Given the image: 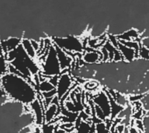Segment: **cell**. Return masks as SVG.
I'll return each mask as SVG.
<instances>
[{
    "label": "cell",
    "mask_w": 149,
    "mask_h": 133,
    "mask_svg": "<svg viewBox=\"0 0 149 133\" xmlns=\"http://www.w3.org/2000/svg\"><path fill=\"white\" fill-rule=\"evenodd\" d=\"M0 83L6 95L21 104H30L36 99V93L31 85L22 77L7 73L3 75Z\"/></svg>",
    "instance_id": "1"
},
{
    "label": "cell",
    "mask_w": 149,
    "mask_h": 133,
    "mask_svg": "<svg viewBox=\"0 0 149 133\" xmlns=\"http://www.w3.org/2000/svg\"><path fill=\"white\" fill-rule=\"evenodd\" d=\"M43 75L46 76H59L61 74L60 65L58 62L56 51L53 45L50 47L48 54L44 60L43 65Z\"/></svg>",
    "instance_id": "2"
},
{
    "label": "cell",
    "mask_w": 149,
    "mask_h": 133,
    "mask_svg": "<svg viewBox=\"0 0 149 133\" xmlns=\"http://www.w3.org/2000/svg\"><path fill=\"white\" fill-rule=\"evenodd\" d=\"M54 44L64 51H74L75 53H81L82 51L81 41L75 37H68L66 38H54Z\"/></svg>",
    "instance_id": "3"
},
{
    "label": "cell",
    "mask_w": 149,
    "mask_h": 133,
    "mask_svg": "<svg viewBox=\"0 0 149 133\" xmlns=\"http://www.w3.org/2000/svg\"><path fill=\"white\" fill-rule=\"evenodd\" d=\"M71 86H72V79L68 73L59 75V79L56 86V91L58 95L57 97L58 98L59 101L63 96L69 90L70 88L72 87Z\"/></svg>",
    "instance_id": "4"
},
{
    "label": "cell",
    "mask_w": 149,
    "mask_h": 133,
    "mask_svg": "<svg viewBox=\"0 0 149 133\" xmlns=\"http://www.w3.org/2000/svg\"><path fill=\"white\" fill-rule=\"evenodd\" d=\"M93 101L96 106H98L102 110L106 118H109L110 116V114H111L110 105H109L108 97L104 92H100L99 94H97L93 98Z\"/></svg>",
    "instance_id": "5"
},
{
    "label": "cell",
    "mask_w": 149,
    "mask_h": 133,
    "mask_svg": "<svg viewBox=\"0 0 149 133\" xmlns=\"http://www.w3.org/2000/svg\"><path fill=\"white\" fill-rule=\"evenodd\" d=\"M30 108L33 111L36 123L40 125L44 124V108L43 104L38 99H35L33 102L30 103Z\"/></svg>",
    "instance_id": "6"
},
{
    "label": "cell",
    "mask_w": 149,
    "mask_h": 133,
    "mask_svg": "<svg viewBox=\"0 0 149 133\" xmlns=\"http://www.w3.org/2000/svg\"><path fill=\"white\" fill-rule=\"evenodd\" d=\"M54 48L55 49L56 54H57V58H58V62L60 65L61 70L62 71L64 69H67L71 66V64L72 62V59L70 56L67 55L65 52L63 51L62 49L58 48L57 45L54 44Z\"/></svg>",
    "instance_id": "7"
},
{
    "label": "cell",
    "mask_w": 149,
    "mask_h": 133,
    "mask_svg": "<svg viewBox=\"0 0 149 133\" xmlns=\"http://www.w3.org/2000/svg\"><path fill=\"white\" fill-rule=\"evenodd\" d=\"M21 44V40L18 37H10L6 41H2L1 42L2 51H4L5 54L11 51H13L17 47Z\"/></svg>",
    "instance_id": "8"
},
{
    "label": "cell",
    "mask_w": 149,
    "mask_h": 133,
    "mask_svg": "<svg viewBox=\"0 0 149 133\" xmlns=\"http://www.w3.org/2000/svg\"><path fill=\"white\" fill-rule=\"evenodd\" d=\"M82 60L84 62L88 63V64L100 62H102V55H101L100 51L95 50L93 51L86 52L85 55H83Z\"/></svg>",
    "instance_id": "9"
},
{
    "label": "cell",
    "mask_w": 149,
    "mask_h": 133,
    "mask_svg": "<svg viewBox=\"0 0 149 133\" xmlns=\"http://www.w3.org/2000/svg\"><path fill=\"white\" fill-rule=\"evenodd\" d=\"M117 50L121 53L123 56V60H126L130 62H133V60L135 58V51L134 49L129 48L127 47L124 46L118 41V47H117Z\"/></svg>",
    "instance_id": "10"
},
{
    "label": "cell",
    "mask_w": 149,
    "mask_h": 133,
    "mask_svg": "<svg viewBox=\"0 0 149 133\" xmlns=\"http://www.w3.org/2000/svg\"><path fill=\"white\" fill-rule=\"evenodd\" d=\"M58 106L55 104H51L46 109L44 112V124H50L52 120H54L55 117H57L56 112L58 111Z\"/></svg>",
    "instance_id": "11"
},
{
    "label": "cell",
    "mask_w": 149,
    "mask_h": 133,
    "mask_svg": "<svg viewBox=\"0 0 149 133\" xmlns=\"http://www.w3.org/2000/svg\"><path fill=\"white\" fill-rule=\"evenodd\" d=\"M21 45L23 46L24 51H26V53L27 54V55L30 57V58H33L36 56V51H34V49L31 45L30 41L26 38H23L21 41Z\"/></svg>",
    "instance_id": "12"
},
{
    "label": "cell",
    "mask_w": 149,
    "mask_h": 133,
    "mask_svg": "<svg viewBox=\"0 0 149 133\" xmlns=\"http://www.w3.org/2000/svg\"><path fill=\"white\" fill-rule=\"evenodd\" d=\"M55 87L54 86H52L48 81L47 79L44 80V81L40 82V83L38 84V90L41 91L42 93H44V92H49V91L53 90H54Z\"/></svg>",
    "instance_id": "13"
},
{
    "label": "cell",
    "mask_w": 149,
    "mask_h": 133,
    "mask_svg": "<svg viewBox=\"0 0 149 133\" xmlns=\"http://www.w3.org/2000/svg\"><path fill=\"white\" fill-rule=\"evenodd\" d=\"M77 130H78L77 133H89L91 131V127L85 121H81Z\"/></svg>",
    "instance_id": "14"
},
{
    "label": "cell",
    "mask_w": 149,
    "mask_h": 133,
    "mask_svg": "<svg viewBox=\"0 0 149 133\" xmlns=\"http://www.w3.org/2000/svg\"><path fill=\"white\" fill-rule=\"evenodd\" d=\"M139 56L143 60H148V48H144V47L140 46L139 51H138V57Z\"/></svg>",
    "instance_id": "15"
},
{
    "label": "cell",
    "mask_w": 149,
    "mask_h": 133,
    "mask_svg": "<svg viewBox=\"0 0 149 133\" xmlns=\"http://www.w3.org/2000/svg\"><path fill=\"white\" fill-rule=\"evenodd\" d=\"M95 131L96 133H109L108 129L106 127V124L103 123L102 121L100 123L95 124Z\"/></svg>",
    "instance_id": "16"
},
{
    "label": "cell",
    "mask_w": 149,
    "mask_h": 133,
    "mask_svg": "<svg viewBox=\"0 0 149 133\" xmlns=\"http://www.w3.org/2000/svg\"><path fill=\"white\" fill-rule=\"evenodd\" d=\"M54 125H50V124H44L42 128V132L43 133H54Z\"/></svg>",
    "instance_id": "17"
},
{
    "label": "cell",
    "mask_w": 149,
    "mask_h": 133,
    "mask_svg": "<svg viewBox=\"0 0 149 133\" xmlns=\"http://www.w3.org/2000/svg\"><path fill=\"white\" fill-rule=\"evenodd\" d=\"M144 94H134L133 96H130L129 97V100L130 101H137V100H141L142 98L144 97Z\"/></svg>",
    "instance_id": "18"
},
{
    "label": "cell",
    "mask_w": 149,
    "mask_h": 133,
    "mask_svg": "<svg viewBox=\"0 0 149 133\" xmlns=\"http://www.w3.org/2000/svg\"><path fill=\"white\" fill-rule=\"evenodd\" d=\"M124 129H125V127H124V125H122V124H120L117 127H116V131H117L119 133H122L124 131Z\"/></svg>",
    "instance_id": "19"
},
{
    "label": "cell",
    "mask_w": 149,
    "mask_h": 133,
    "mask_svg": "<svg viewBox=\"0 0 149 133\" xmlns=\"http://www.w3.org/2000/svg\"><path fill=\"white\" fill-rule=\"evenodd\" d=\"M54 133H65V131L62 130V129H59V130H56L55 129Z\"/></svg>",
    "instance_id": "20"
}]
</instances>
